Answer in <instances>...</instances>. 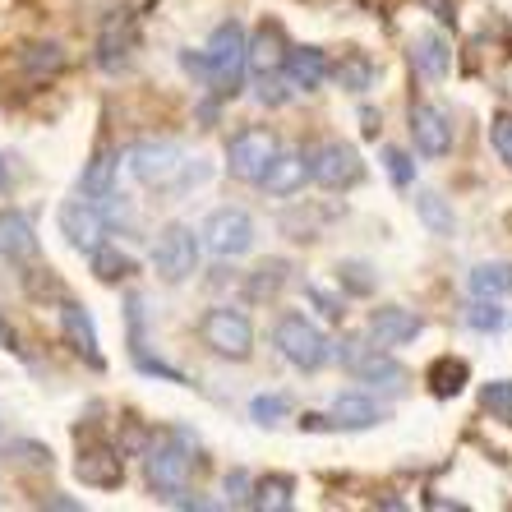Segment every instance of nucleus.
I'll return each instance as SVG.
<instances>
[{"label":"nucleus","instance_id":"nucleus-31","mask_svg":"<svg viewBox=\"0 0 512 512\" xmlns=\"http://www.w3.org/2000/svg\"><path fill=\"white\" fill-rule=\"evenodd\" d=\"M337 286L351 291V296H374L379 273H374V263H365V259H342L337 263Z\"/></svg>","mask_w":512,"mask_h":512},{"label":"nucleus","instance_id":"nucleus-28","mask_svg":"<svg viewBox=\"0 0 512 512\" xmlns=\"http://www.w3.org/2000/svg\"><path fill=\"white\" fill-rule=\"evenodd\" d=\"M466 379H471L466 360H453V356L434 360V365L425 370V383H429V393H434V397H457L466 388Z\"/></svg>","mask_w":512,"mask_h":512},{"label":"nucleus","instance_id":"nucleus-13","mask_svg":"<svg viewBox=\"0 0 512 512\" xmlns=\"http://www.w3.org/2000/svg\"><path fill=\"white\" fill-rule=\"evenodd\" d=\"M346 370L356 374L360 383H370V388H388V393H402L406 379H411V374H406V365L393 356V351H388V346H370V351H360Z\"/></svg>","mask_w":512,"mask_h":512},{"label":"nucleus","instance_id":"nucleus-16","mask_svg":"<svg viewBox=\"0 0 512 512\" xmlns=\"http://www.w3.org/2000/svg\"><path fill=\"white\" fill-rule=\"evenodd\" d=\"M282 79L291 93H319L328 84V56L319 47H286Z\"/></svg>","mask_w":512,"mask_h":512},{"label":"nucleus","instance_id":"nucleus-9","mask_svg":"<svg viewBox=\"0 0 512 512\" xmlns=\"http://www.w3.org/2000/svg\"><path fill=\"white\" fill-rule=\"evenodd\" d=\"M273 153H277L273 130H263V125H245V130H236V134H231V143H227V171L236 180L259 185V176L268 171Z\"/></svg>","mask_w":512,"mask_h":512},{"label":"nucleus","instance_id":"nucleus-4","mask_svg":"<svg viewBox=\"0 0 512 512\" xmlns=\"http://www.w3.org/2000/svg\"><path fill=\"white\" fill-rule=\"evenodd\" d=\"M273 346H277V356H282L286 365H296L300 374H314L333 360L328 333H323L314 319H305V314H282V319L273 323Z\"/></svg>","mask_w":512,"mask_h":512},{"label":"nucleus","instance_id":"nucleus-26","mask_svg":"<svg viewBox=\"0 0 512 512\" xmlns=\"http://www.w3.org/2000/svg\"><path fill=\"white\" fill-rule=\"evenodd\" d=\"M286 282H291V259H263L259 268L245 277V296L250 300H277Z\"/></svg>","mask_w":512,"mask_h":512},{"label":"nucleus","instance_id":"nucleus-32","mask_svg":"<svg viewBox=\"0 0 512 512\" xmlns=\"http://www.w3.org/2000/svg\"><path fill=\"white\" fill-rule=\"evenodd\" d=\"M466 323H471L476 333H499L503 323H508V314H503L499 300H480V296H471V310H466Z\"/></svg>","mask_w":512,"mask_h":512},{"label":"nucleus","instance_id":"nucleus-37","mask_svg":"<svg viewBox=\"0 0 512 512\" xmlns=\"http://www.w3.org/2000/svg\"><path fill=\"white\" fill-rule=\"evenodd\" d=\"M383 171L393 176V185H411L416 180V167H411V157L402 148H383Z\"/></svg>","mask_w":512,"mask_h":512},{"label":"nucleus","instance_id":"nucleus-6","mask_svg":"<svg viewBox=\"0 0 512 512\" xmlns=\"http://www.w3.org/2000/svg\"><path fill=\"white\" fill-rule=\"evenodd\" d=\"M199 250H203V240L194 236V227L171 222V227H162V236H157V245H153V273L171 286L190 282V277L199 273Z\"/></svg>","mask_w":512,"mask_h":512},{"label":"nucleus","instance_id":"nucleus-33","mask_svg":"<svg viewBox=\"0 0 512 512\" xmlns=\"http://www.w3.org/2000/svg\"><path fill=\"white\" fill-rule=\"evenodd\" d=\"M286 411H291V397H286V393H259L250 402V416L259 420V425H277Z\"/></svg>","mask_w":512,"mask_h":512},{"label":"nucleus","instance_id":"nucleus-38","mask_svg":"<svg viewBox=\"0 0 512 512\" xmlns=\"http://www.w3.org/2000/svg\"><path fill=\"white\" fill-rule=\"evenodd\" d=\"M24 65H28V70H42V65H47V70H60V65H65V56H60L56 42H47V47H28Z\"/></svg>","mask_w":512,"mask_h":512},{"label":"nucleus","instance_id":"nucleus-15","mask_svg":"<svg viewBox=\"0 0 512 512\" xmlns=\"http://www.w3.org/2000/svg\"><path fill=\"white\" fill-rule=\"evenodd\" d=\"M134 42H139V24H134L130 10H116L102 24V33H97V65L102 70H120L125 60H130Z\"/></svg>","mask_w":512,"mask_h":512},{"label":"nucleus","instance_id":"nucleus-21","mask_svg":"<svg viewBox=\"0 0 512 512\" xmlns=\"http://www.w3.org/2000/svg\"><path fill=\"white\" fill-rule=\"evenodd\" d=\"M333 429H374L388 420V406L365 393H337L333 397Z\"/></svg>","mask_w":512,"mask_h":512},{"label":"nucleus","instance_id":"nucleus-10","mask_svg":"<svg viewBox=\"0 0 512 512\" xmlns=\"http://www.w3.org/2000/svg\"><path fill=\"white\" fill-rule=\"evenodd\" d=\"M453 116L434 102H411V143L420 157H448L453 153Z\"/></svg>","mask_w":512,"mask_h":512},{"label":"nucleus","instance_id":"nucleus-1","mask_svg":"<svg viewBox=\"0 0 512 512\" xmlns=\"http://www.w3.org/2000/svg\"><path fill=\"white\" fill-rule=\"evenodd\" d=\"M245 24L227 19V24H217L213 37H208V47L203 51H180V65L203 79V84L213 88L217 97H236L245 88Z\"/></svg>","mask_w":512,"mask_h":512},{"label":"nucleus","instance_id":"nucleus-2","mask_svg":"<svg viewBox=\"0 0 512 512\" xmlns=\"http://www.w3.org/2000/svg\"><path fill=\"white\" fill-rule=\"evenodd\" d=\"M125 167L148 190H190L208 180L203 162H185V148L171 139H139L125 148Z\"/></svg>","mask_w":512,"mask_h":512},{"label":"nucleus","instance_id":"nucleus-5","mask_svg":"<svg viewBox=\"0 0 512 512\" xmlns=\"http://www.w3.org/2000/svg\"><path fill=\"white\" fill-rule=\"evenodd\" d=\"M199 337H203V346L222 360L254 356V323H250V314L236 310V305H213V310L199 319Z\"/></svg>","mask_w":512,"mask_h":512},{"label":"nucleus","instance_id":"nucleus-35","mask_svg":"<svg viewBox=\"0 0 512 512\" xmlns=\"http://www.w3.org/2000/svg\"><path fill=\"white\" fill-rule=\"evenodd\" d=\"M489 143H494L499 162H508L512 167V111H499V116L489 120Z\"/></svg>","mask_w":512,"mask_h":512},{"label":"nucleus","instance_id":"nucleus-23","mask_svg":"<svg viewBox=\"0 0 512 512\" xmlns=\"http://www.w3.org/2000/svg\"><path fill=\"white\" fill-rule=\"evenodd\" d=\"M328 79H337V88L342 93H370L374 84H379V65H374L365 51H346L337 65H328Z\"/></svg>","mask_w":512,"mask_h":512},{"label":"nucleus","instance_id":"nucleus-7","mask_svg":"<svg viewBox=\"0 0 512 512\" xmlns=\"http://www.w3.org/2000/svg\"><path fill=\"white\" fill-rule=\"evenodd\" d=\"M305 162H310V180L323 185V190H356L360 180H365V162H360V153L342 139L314 143L310 153H305Z\"/></svg>","mask_w":512,"mask_h":512},{"label":"nucleus","instance_id":"nucleus-30","mask_svg":"<svg viewBox=\"0 0 512 512\" xmlns=\"http://www.w3.org/2000/svg\"><path fill=\"white\" fill-rule=\"evenodd\" d=\"M291 489H296V480H291V476L254 480V489H250V508H273V512H286V508H291Z\"/></svg>","mask_w":512,"mask_h":512},{"label":"nucleus","instance_id":"nucleus-29","mask_svg":"<svg viewBox=\"0 0 512 512\" xmlns=\"http://www.w3.org/2000/svg\"><path fill=\"white\" fill-rule=\"evenodd\" d=\"M88 259H93V273L97 282H125V277H134V259L130 254H120L116 245H97V250H88Z\"/></svg>","mask_w":512,"mask_h":512},{"label":"nucleus","instance_id":"nucleus-25","mask_svg":"<svg viewBox=\"0 0 512 512\" xmlns=\"http://www.w3.org/2000/svg\"><path fill=\"white\" fill-rule=\"evenodd\" d=\"M466 291L480 300H503L512 291V263L494 259V263H476L471 277H466Z\"/></svg>","mask_w":512,"mask_h":512},{"label":"nucleus","instance_id":"nucleus-11","mask_svg":"<svg viewBox=\"0 0 512 512\" xmlns=\"http://www.w3.org/2000/svg\"><path fill=\"white\" fill-rule=\"evenodd\" d=\"M60 236L70 240L74 250H97L102 236H107V217H102V203H88V199H70L60 203Z\"/></svg>","mask_w":512,"mask_h":512},{"label":"nucleus","instance_id":"nucleus-39","mask_svg":"<svg viewBox=\"0 0 512 512\" xmlns=\"http://www.w3.org/2000/svg\"><path fill=\"white\" fill-rule=\"evenodd\" d=\"M250 489H254L250 471H231V476H227V499L231 503H250Z\"/></svg>","mask_w":512,"mask_h":512},{"label":"nucleus","instance_id":"nucleus-40","mask_svg":"<svg viewBox=\"0 0 512 512\" xmlns=\"http://www.w3.org/2000/svg\"><path fill=\"white\" fill-rule=\"evenodd\" d=\"M10 190V171H5V162H0V194Z\"/></svg>","mask_w":512,"mask_h":512},{"label":"nucleus","instance_id":"nucleus-34","mask_svg":"<svg viewBox=\"0 0 512 512\" xmlns=\"http://www.w3.org/2000/svg\"><path fill=\"white\" fill-rule=\"evenodd\" d=\"M480 402L494 411V416H503V420H512V379H499V383H485L480 388Z\"/></svg>","mask_w":512,"mask_h":512},{"label":"nucleus","instance_id":"nucleus-3","mask_svg":"<svg viewBox=\"0 0 512 512\" xmlns=\"http://www.w3.org/2000/svg\"><path fill=\"white\" fill-rule=\"evenodd\" d=\"M194 453H199V443H194L185 429H176V439H162L148 448V457H143V480H148V489H153L157 499H180V494H185V485H190V476H194Z\"/></svg>","mask_w":512,"mask_h":512},{"label":"nucleus","instance_id":"nucleus-17","mask_svg":"<svg viewBox=\"0 0 512 512\" xmlns=\"http://www.w3.org/2000/svg\"><path fill=\"white\" fill-rule=\"evenodd\" d=\"M60 333L70 342L74 356H84L88 365H102V342H97V323L79 300H60Z\"/></svg>","mask_w":512,"mask_h":512},{"label":"nucleus","instance_id":"nucleus-41","mask_svg":"<svg viewBox=\"0 0 512 512\" xmlns=\"http://www.w3.org/2000/svg\"><path fill=\"white\" fill-rule=\"evenodd\" d=\"M0 333H5V337H10V328H5V323H0Z\"/></svg>","mask_w":512,"mask_h":512},{"label":"nucleus","instance_id":"nucleus-24","mask_svg":"<svg viewBox=\"0 0 512 512\" xmlns=\"http://www.w3.org/2000/svg\"><path fill=\"white\" fill-rule=\"evenodd\" d=\"M411 65H416V74H425V79H443V74L453 70V51H448V42H443L439 33H420L416 42H411Z\"/></svg>","mask_w":512,"mask_h":512},{"label":"nucleus","instance_id":"nucleus-27","mask_svg":"<svg viewBox=\"0 0 512 512\" xmlns=\"http://www.w3.org/2000/svg\"><path fill=\"white\" fill-rule=\"evenodd\" d=\"M416 217L425 222L429 236H439V240H448L457 231L453 203L443 199V194H434V190H416Z\"/></svg>","mask_w":512,"mask_h":512},{"label":"nucleus","instance_id":"nucleus-12","mask_svg":"<svg viewBox=\"0 0 512 512\" xmlns=\"http://www.w3.org/2000/svg\"><path fill=\"white\" fill-rule=\"evenodd\" d=\"M425 333V319H420L416 310H406V305H379V310H370V337L374 346H411L416 337Z\"/></svg>","mask_w":512,"mask_h":512},{"label":"nucleus","instance_id":"nucleus-36","mask_svg":"<svg viewBox=\"0 0 512 512\" xmlns=\"http://www.w3.org/2000/svg\"><path fill=\"white\" fill-rule=\"evenodd\" d=\"M305 296H310L314 305H319V314H323V319H333V323H342V319H346V305H342V296H333V291H323L319 282H310V286H305Z\"/></svg>","mask_w":512,"mask_h":512},{"label":"nucleus","instance_id":"nucleus-14","mask_svg":"<svg viewBox=\"0 0 512 512\" xmlns=\"http://www.w3.org/2000/svg\"><path fill=\"white\" fill-rule=\"evenodd\" d=\"M305 180H310V162H305V153L300 148H277L273 162H268V171L259 176V185L273 199H291V194L305 190Z\"/></svg>","mask_w":512,"mask_h":512},{"label":"nucleus","instance_id":"nucleus-22","mask_svg":"<svg viewBox=\"0 0 512 512\" xmlns=\"http://www.w3.org/2000/svg\"><path fill=\"white\" fill-rule=\"evenodd\" d=\"M79 199H88V203L116 199V153H111V148H93V157L84 162V176H79Z\"/></svg>","mask_w":512,"mask_h":512},{"label":"nucleus","instance_id":"nucleus-20","mask_svg":"<svg viewBox=\"0 0 512 512\" xmlns=\"http://www.w3.org/2000/svg\"><path fill=\"white\" fill-rule=\"evenodd\" d=\"M286 56V33L282 24H263L254 37H245V70L259 79V74H277Z\"/></svg>","mask_w":512,"mask_h":512},{"label":"nucleus","instance_id":"nucleus-8","mask_svg":"<svg viewBox=\"0 0 512 512\" xmlns=\"http://www.w3.org/2000/svg\"><path fill=\"white\" fill-rule=\"evenodd\" d=\"M199 240L217 259H240V254H250L259 245V227H254V217L245 208H217V213H208Z\"/></svg>","mask_w":512,"mask_h":512},{"label":"nucleus","instance_id":"nucleus-18","mask_svg":"<svg viewBox=\"0 0 512 512\" xmlns=\"http://www.w3.org/2000/svg\"><path fill=\"white\" fill-rule=\"evenodd\" d=\"M74 476L93 489H116L120 480H125V462H120V453L111 443H88V448H79Z\"/></svg>","mask_w":512,"mask_h":512},{"label":"nucleus","instance_id":"nucleus-19","mask_svg":"<svg viewBox=\"0 0 512 512\" xmlns=\"http://www.w3.org/2000/svg\"><path fill=\"white\" fill-rule=\"evenodd\" d=\"M37 254H42V245H37L33 222H28L24 213L5 208V213H0V259H10V263H33Z\"/></svg>","mask_w":512,"mask_h":512}]
</instances>
